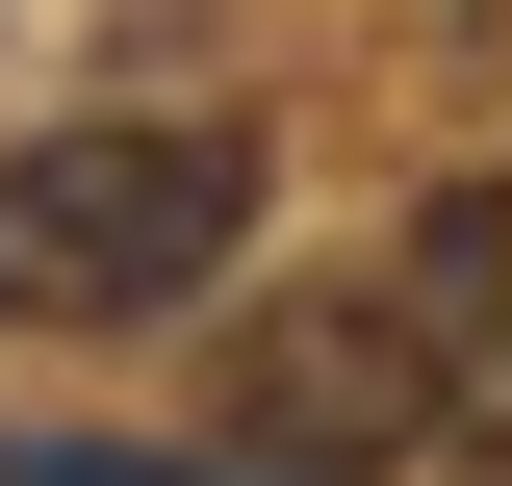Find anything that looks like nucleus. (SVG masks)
<instances>
[{
    "mask_svg": "<svg viewBox=\"0 0 512 486\" xmlns=\"http://www.w3.org/2000/svg\"><path fill=\"white\" fill-rule=\"evenodd\" d=\"M256 103H103L0 154V333H154L256 256Z\"/></svg>",
    "mask_w": 512,
    "mask_h": 486,
    "instance_id": "obj_1",
    "label": "nucleus"
},
{
    "mask_svg": "<svg viewBox=\"0 0 512 486\" xmlns=\"http://www.w3.org/2000/svg\"><path fill=\"white\" fill-rule=\"evenodd\" d=\"M205 410L256 486H384L461 384L410 359V307H205Z\"/></svg>",
    "mask_w": 512,
    "mask_h": 486,
    "instance_id": "obj_2",
    "label": "nucleus"
},
{
    "mask_svg": "<svg viewBox=\"0 0 512 486\" xmlns=\"http://www.w3.org/2000/svg\"><path fill=\"white\" fill-rule=\"evenodd\" d=\"M384 307H410V359H436V384H512V154H487V180H436V231H410V282H384Z\"/></svg>",
    "mask_w": 512,
    "mask_h": 486,
    "instance_id": "obj_3",
    "label": "nucleus"
}]
</instances>
